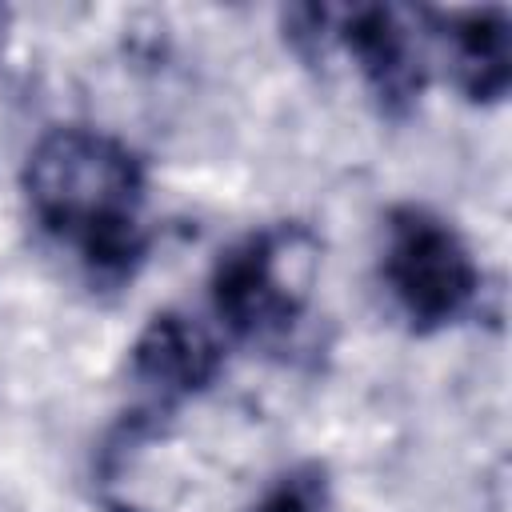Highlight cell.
<instances>
[{"mask_svg":"<svg viewBox=\"0 0 512 512\" xmlns=\"http://www.w3.org/2000/svg\"><path fill=\"white\" fill-rule=\"evenodd\" d=\"M144 188L136 152L100 128H52L32 144L24 164L32 216L104 280L128 276L144 252Z\"/></svg>","mask_w":512,"mask_h":512,"instance_id":"obj_1","label":"cell"},{"mask_svg":"<svg viewBox=\"0 0 512 512\" xmlns=\"http://www.w3.org/2000/svg\"><path fill=\"white\" fill-rule=\"evenodd\" d=\"M320 240L304 224H276L228 248L212 272L216 316L236 336H264L292 324L312 300Z\"/></svg>","mask_w":512,"mask_h":512,"instance_id":"obj_2","label":"cell"},{"mask_svg":"<svg viewBox=\"0 0 512 512\" xmlns=\"http://www.w3.org/2000/svg\"><path fill=\"white\" fill-rule=\"evenodd\" d=\"M384 280L416 328L452 324L480 288L476 260L460 232L416 204L388 212Z\"/></svg>","mask_w":512,"mask_h":512,"instance_id":"obj_3","label":"cell"},{"mask_svg":"<svg viewBox=\"0 0 512 512\" xmlns=\"http://www.w3.org/2000/svg\"><path fill=\"white\" fill-rule=\"evenodd\" d=\"M332 44H340L384 112H408L424 88V48L404 12L384 4L336 8Z\"/></svg>","mask_w":512,"mask_h":512,"instance_id":"obj_4","label":"cell"},{"mask_svg":"<svg viewBox=\"0 0 512 512\" xmlns=\"http://www.w3.org/2000/svg\"><path fill=\"white\" fill-rule=\"evenodd\" d=\"M216 372H220V344L196 316L156 312L132 344V380L160 408L208 388Z\"/></svg>","mask_w":512,"mask_h":512,"instance_id":"obj_5","label":"cell"},{"mask_svg":"<svg viewBox=\"0 0 512 512\" xmlns=\"http://www.w3.org/2000/svg\"><path fill=\"white\" fill-rule=\"evenodd\" d=\"M448 72L468 100H500L512 84V32L500 8H468L432 16Z\"/></svg>","mask_w":512,"mask_h":512,"instance_id":"obj_6","label":"cell"},{"mask_svg":"<svg viewBox=\"0 0 512 512\" xmlns=\"http://www.w3.org/2000/svg\"><path fill=\"white\" fill-rule=\"evenodd\" d=\"M324 504H328L324 472L312 464H300L284 472L248 512H324Z\"/></svg>","mask_w":512,"mask_h":512,"instance_id":"obj_7","label":"cell"},{"mask_svg":"<svg viewBox=\"0 0 512 512\" xmlns=\"http://www.w3.org/2000/svg\"><path fill=\"white\" fill-rule=\"evenodd\" d=\"M8 24H12V12L0 8V48H4V36H8Z\"/></svg>","mask_w":512,"mask_h":512,"instance_id":"obj_8","label":"cell"}]
</instances>
